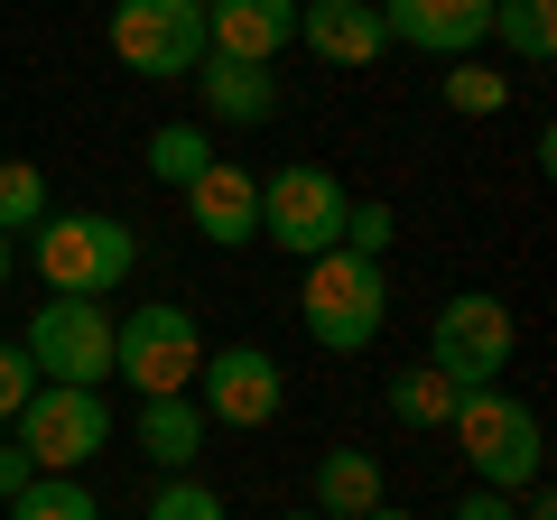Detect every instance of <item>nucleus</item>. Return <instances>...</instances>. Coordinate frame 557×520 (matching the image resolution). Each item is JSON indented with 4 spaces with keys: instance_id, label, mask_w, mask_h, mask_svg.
Here are the masks:
<instances>
[{
    "instance_id": "nucleus-1",
    "label": "nucleus",
    "mask_w": 557,
    "mask_h": 520,
    "mask_svg": "<svg viewBox=\"0 0 557 520\" xmlns=\"http://www.w3.org/2000/svg\"><path fill=\"white\" fill-rule=\"evenodd\" d=\"M446 437L465 446V465H474L483 493H530L539 474H548V437H539V409L511 400V391H465L456 419H446Z\"/></svg>"
},
{
    "instance_id": "nucleus-2",
    "label": "nucleus",
    "mask_w": 557,
    "mask_h": 520,
    "mask_svg": "<svg viewBox=\"0 0 557 520\" xmlns=\"http://www.w3.org/2000/svg\"><path fill=\"white\" fill-rule=\"evenodd\" d=\"M28 260H38L47 298H112L139 270V233L121 214H47L28 233Z\"/></svg>"
},
{
    "instance_id": "nucleus-3",
    "label": "nucleus",
    "mask_w": 557,
    "mask_h": 520,
    "mask_svg": "<svg viewBox=\"0 0 557 520\" xmlns=\"http://www.w3.org/2000/svg\"><path fill=\"white\" fill-rule=\"evenodd\" d=\"M298 317H307V335H317L325 354H362V344L391 325V280H381V260H354V251L307 260Z\"/></svg>"
},
{
    "instance_id": "nucleus-4",
    "label": "nucleus",
    "mask_w": 557,
    "mask_h": 520,
    "mask_svg": "<svg viewBox=\"0 0 557 520\" xmlns=\"http://www.w3.org/2000/svg\"><path fill=\"white\" fill-rule=\"evenodd\" d=\"M205 335L177 298H149L131 317H112V381H131L139 400H168V391H196Z\"/></svg>"
},
{
    "instance_id": "nucleus-5",
    "label": "nucleus",
    "mask_w": 557,
    "mask_h": 520,
    "mask_svg": "<svg viewBox=\"0 0 557 520\" xmlns=\"http://www.w3.org/2000/svg\"><path fill=\"white\" fill-rule=\"evenodd\" d=\"M511 354H520V325H511V307H502L493 288H456V298L428 317V362H437L456 391H493V381L511 372Z\"/></svg>"
},
{
    "instance_id": "nucleus-6",
    "label": "nucleus",
    "mask_w": 557,
    "mask_h": 520,
    "mask_svg": "<svg viewBox=\"0 0 557 520\" xmlns=\"http://www.w3.org/2000/svg\"><path fill=\"white\" fill-rule=\"evenodd\" d=\"M344 177L335 168H278V177H260V242L288 260H325L344 242Z\"/></svg>"
},
{
    "instance_id": "nucleus-7",
    "label": "nucleus",
    "mask_w": 557,
    "mask_h": 520,
    "mask_svg": "<svg viewBox=\"0 0 557 520\" xmlns=\"http://www.w3.org/2000/svg\"><path fill=\"white\" fill-rule=\"evenodd\" d=\"M10 428H20V446H28V465H38V474H84V465L112 446V400H102V391L38 381V391H28V409H20Z\"/></svg>"
},
{
    "instance_id": "nucleus-8",
    "label": "nucleus",
    "mask_w": 557,
    "mask_h": 520,
    "mask_svg": "<svg viewBox=\"0 0 557 520\" xmlns=\"http://www.w3.org/2000/svg\"><path fill=\"white\" fill-rule=\"evenodd\" d=\"M20 354L38 362V381L102 391V381H112V307H102V298H47L38 317H28Z\"/></svg>"
},
{
    "instance_id": "nucleus-9",
    "label": "nucleus",
    "mask_w": 557,
    "mask_h": 520,
    "mask_svg": "<svg viewBox=\"0 0 557 520\" xmlns=\"http://www.w3.org/2000/svg\"><path fill=\"white\" fill-rule=\"evenodd\" d=\"M112 57L149 84H186L205 65V0H112Z\"/></svg>"
},
{
    "instance_id": "nucleus-10",
    "label": "nucleus",
    "mask_w": 557,
    "mask_h": 520,
    "mask_svg": "<svg viewBox=\"0 0 557 520\" xmlns=\"http://www.w3.org/2000/svg\"><path fill=\"white\" fill-rule=\"evenodd\" d=\"M278 400H288V381H278V354H260V344H214L196 362V409L214 428H270Z\"/></svg>"
},
{
    "instance_id": "nucleus-11",
    "label": "nucleus",
    "mask_w": 557,
    "mask_h": 520,
    "mask_svg": "<svg viewBox=\"0 0 557 520\" xmlns=\"http://www.w3.org/2000/svg\"><path fill=\"white\" fill-rule=\"evenodd\" d=\"M381 28H391V47H428V57H474L483 38H493V0H372Z\"/></svg>"
},
{
    "instance_id": "nucleus-12",
    "label": "nucleus",
    "mask_w": 557,
    "mask_h": 520,
    "mask_svg": "<svg viewBox=\"0 0 557 520\" xmlns=\"http://www.w3.org/2000/svg\"><path fill=\"white\" fill-rule=\"evenodd\" d=\"M288 38H298V0H214V10H205V57L278 65Z\"/></svg>"
},
{
    "instance_id": "nucleus-13",
    "label": "nucleus",
    "mask_w": 557,
    "mask_h": 520,
    "mask_svg": "<svg viewBox=\"0 0 557 520\" xmlns=\"http://www.w3.org/2000/svg\"><path fill=\"white\" fill-rule=\"evenodd\" d=\"M186 214H196V233L214 242V251H242V242H260V177L233 168V159H214L186 186Z\"/></svg>"
},
{
    "instance_id": "nucleus-14",
    "label": "nucleus",
    "mask_w": 557,
    "mask_h": 520,
    "mask_svg": "<svg viewBox=\"0 0 557 520\" xmlns=\"http://www.w3.org/2000/svg\"><path fill=\"white\" fill-rule=\"evenodd\" d=\"M298 38L317 47L325 65H354V75H362V65L391 47V28H381L372 0H298Z\"/></svg>"
},
{
    "instance_id": "nucleus-15",
    "label": "nucleus",
    "mask_w": 557,
    "mask_h": 520,
    "mask_svg": "<svg viewBox=\"0 0 557 520\" xmlns=\"http://www.w3.org/2000/svg\"><path fill=\"white\" fill-rule=\"evenodd\" d=\"M186 84H205V121H223V131H260V121H278V75H270V65L205 57Z\"/></svg>"
},
{
    "instance_id": "nucleus-16",
    "label": "nucleus",
    "mask_w": 557,
    "mask_h": 520,
    "mask_svg": "<svg viewBox=\"0 0 557 520\" xmlns=\"http://www.w3.org/2000/svg\"><path fill=\"white\" fill-rule=\"evenodd\" d=\"M131 446L159 474H186V465L205 456V409H196V391H168V400H139V428H131Z\"/></svg>"
},
{
    "instance_id": "nucleus-17",
    "label": "nucleus",
    "mask_w": 557,
    "mask_h": 520,
    "mask_svg": "<svg viewBox=\"0 0 557 520\" xmlns=\"http://www.w3.org/2000/svg\"><path fill=\"white\" fill-rule=\"evenodd\" d=\"M381 511V456H362V446H325L317 465V520H362Z\"/></svg>"
},
{
    "instance_id": "nucleus-18",
    "label": "nucleus",
    "mask_w": 557,
    "mask_h": 520,
    "mask_svg": "<svg viewBox=\"0 0 557 520\" xmlns=\"http://www.w3.org/2000/svg\"><path fill=\"white\" fill-rule=\"evenodd\" d=\"M456 400H465V391L437 372V362L391 372V419H399V428H446V419H456Z\"/></svg>"
},
{
    "instance_id": "nucleus-19",
    "label": "nucleus",
    "mask_w": 557,
    "mask_h": 520,
    "mask_svg": "<svg viewBox=\"0 0 557 520\" xmlns=\"http://www.w3.org/2000/svg\"><path fill=\"white\" fill-rule=\"evenodd\" d=\"M205 168H214V149H205V121H159V131H149V177L159 186H196Z\"/></svg>"
},
{
    "instance_id": "nucleus-20",
    "label": "nucleus",
    "mask_w": 557,
    "mask_h": 520,
    "mask_svg": "<svg viewBox=\"0 0 557 520\" xmlns=\"http://www.w3.org/2000/svg\"><path fill=\"white\" fill-rule=\"evenodd\" d=\"M493 38L520 65H548L557 57V0H493Z\"/></svg>"
},
{
    "instance_id": "nucleus-21",
    "label": "nucleus",
    "mask_w": 557,
    "mask_h": 520,
    "mask_svg": "<svg viewBox=\"0 0 557 520\" xmlns=\"http://www.w3.org/2000/svg\"><path fill=\"white\" fill-rule=\"evenodd\" d=\"M10 520H102V502L84 493V474H38L28 493H10Z\"/></svg>"
},
{
    "instance_id": "nucleus-22",
    "label": "nucleus",
    "mask_w": 557,
    "mask_h": 520,
    "mask_svg": "<svg viewBox=\"0 0 557 520\" xmlns=\"http://www.w3.org/2000/svg\"><path fill=\"white\" fill-rule=\"evenodd\" d=\"M502 102H511V75H502L493 57H456L446 65V112H502Z\"/></svg>"
},
{
    "instance_id": "nucleus-23",
    "label": "nucleus",
    "mask_w": 557,
    "mask_h": 520,
    "mask_svg": "<svg viewBox=\"0 0 557 520\" xmlns=\"http://www.w3.org/2000/svg\"><path fill=\"white\" fill-rule=\"evenodd\" d=\"M47 214H57L47 205V177L28 159H0V233H38Z\"/></svg>"
},
{
    "instance_id": "nucleus-24",
    "label": "nucleus",
    "mask_w": 557,
    "mask_h": 520,
    "mask_svg": "<svg viewBox=\"0 0 557 520\" xmlns=\"http://www.w3.org/2000/svg\"><path fill=\"white\" fill-rule=\"evenodd\" d=\"M139 520H233V511H223V493H214V483L168 474L159 493H149V511H139Z\"/></svg>"
},
{
    "instance_id": "nucleus-25",
    "label": "nucleus",
    "mask_w": 557,
    "mask_h": 520,
    "mask_svg": "<svg viewBox=\"0 0 557 520\" xmlns=\"http://www.w3.org/2000/svg\"><path fill=\"white\" fill-rule=\"evenodd\" d=\"M391 242H399V214H391V205H372V196H354V205H344V242H335V251L381 260Z\"/></svg>"
},
{
    "instance_id": "nucleus-26",
    "label": "nucleus",
    "mask_w": 557,
    "mask_h": 520,
    "mask_svg": "<svg viewBox=\"0 0 557 520\" xmlns=\"http://www.w3.org/2000/svg\"><path fill=\"white\" fill-rule=\"evenodd\" d=\"M28 391H38V362H28L20 344H0V419H20Z\"/></svg>"
},
{
    "instance_id": "nucleus-27",
    "label": "nucleus",
    "mask_w": 557,
    "mask_h": 520,
    "mask_svg": "<svg viewBox=\"0 0 557 520\" xmlns=\"http://www.w3.org/2000/svg\"><path fill=\"white\" fill-rule=\"evenodd\" d=\"M446 520H520V511H511V493H483V483H474V493H465Z\"/></svg>"
},
{
    "instance_id": "nucleus-28",
    "label": "nucleus",
    "mask_w": 557,
    "mask_h": 520,
    "mask_svg": "<svg viewBox=\"0 0 557 520\" xmlns=\"http://www.w3.org/2000/svg\"><path fill=\"white\" fill-rule=\"evenodd\" d=\"M28 483H38V465H28V446L10 437V446H0V502H10V493H28Z\"/></svg>"
},
{
    "instance_id": "nucleus-29",
    "label": "nucleus",
    "mask_w": 557,
    "mask_h": 520,
    "mask_svg": "<svg viewBox=\"0 0 557 520\" xmlns=\"http://www.w3.org/2000/svg\"><path fill=\"white\" fill-rule=\"evenodd\" d=\"M362 520H428V511H391V502H381V511H362Z\"/></svg>"
},
{
    "instance_id": "nucleus-30",
    "label": "nucleus",
    "mask_w": 557,
    "mask_h": 520,
    "mask_svg": "<svg viewBox=\"0 0 557 520\" xmlns=\"http://www.w3.org/2000/svg\"><path fill=\"white\" fill-rule=\"evenodd\" d=\"M10 260H20V251H10V233H0V288H10Z\"/></svg>"
},
{
    "instance_id": "nucleus-31",
    "label": "nucleus",
    "mask_w": 557,
    "mask_h": 520,
    "mask_svg": "<svg viewBox=\"0 0 557 520\" xmlns=\"http://www.w3.org/2000/svg\"><path fill=\"white\" fill-rule=\"evenodd\" d=\"M278 520H317V511H278Z\"/></svg>"
},
{
    "instance_id": "nucleus-32",
    "label": "nucleus",
    "mask_w": 557,
    "mask_h": 520,
    "mask_svg": "<svg viewBox=\"0 0 557 520\" xmlns=\"http://www.w3.org/2000/svg\"><path fill=\"white\" fill-rule=\"evenodd\" d=\"M205 10H214V0H205Z\"/></svg>"
}]
</instances>
